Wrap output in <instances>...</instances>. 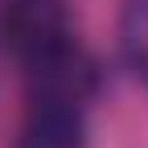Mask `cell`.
Listing matches in <instances>:
<instances>
[{"label": "cell", "mask_w": 148, "mask_h": 148, "mask_svg": "<svg viewBox=\"0 0 148 148\" xmlns=\"http://www.w3.org/2000/svg\"><path fill=\"white\" fill-rule=\"evenodd\" d=\"M119 33H123V53L132 62V70L148 82V0H127L123 4Z\"/></svg>", "instance_id": "277c9868"}, {"label": "cell", "mask_w": 148, "mask_h": 148, "mask_svg": "<svg viewBox=\"0 0 148 148\" xmlns=\"http://www.w3.org/2000/svg\"><path fill=\"white\" fill-rule=\"evenodd\" d=\"M29 70V95L33 99H58V103H86L99 90V62L66 37V41L49 45L45 53L25 62Z\"/></svg>", "instance_id": "6da1fadb"}, {"label": "cell", "mask_w": 148, "mask_h": 148, "mask_svg": "<svg viewBox=\"0 0 148 148\" xmlns=\"http://www.w3.org/2000/svg\"><path fill=\"white\" fill-rule=\"evenodd\" d=\"M70 37L66 0H4L0 4V45L21 62L45 53Z\"/></svg>", "instance_id": "7a4b0ae2"}, {"label": "cell", "mask_w": 148, "mask_h": 148, "mask_svg": "<svg viewBox=\"0 0 148 148\" xmlns=\"http://www.w3.org/2000/svg\"><path fill=\"white\" fill-rule=\"evenodd\" d=\"M12 148H86V115L82 103H58V99H33L16 127Z\"/></svg>", "instance_id": "3957f363"}]
</instances>
